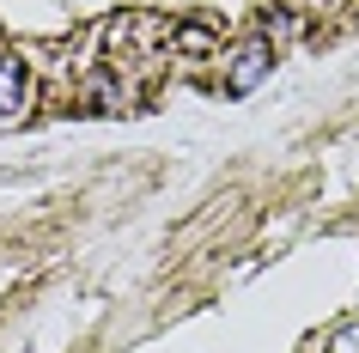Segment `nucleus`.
Wrapping results in <instances>:
<instances>
[{"instance_id": "1", "label": "nucleus", "mask_w": 359, "mask_h": 353, "mask_svg": "<svg viewBox=\"0 0 359 353\" xmlns=\"http://www.w3.org/2000/svg\"><path fill=\"white\" fill-rule=\"evenodd\" d=\"M268 67H274V49H268L262 37L244 43V49L231 55V67H226V92H231V98H250V92L268 79Z\"/></svg>"}, {"instance_id": "3", "label": "nucleus", "mask_w": 359, "mask_h": 353, "mask_svg": "<svg viewBox=\"0 0 359 353\" xmlns=\"http://www.w3.org/2000/svg\"><path fill=\"white\" fill-rule=\"evenodd\" d=\"M329 353H359V323H341V329L329 335Z\"/></svg>"}, {"instance_id": "2", "label": "nucleus", "mask_w": 359, "mask_h": 353, "mask_svg": "<svg viewBox=\"0 0 359 353\" xmlns=\"http://www.w3.org/2000/svg\"><path fill=\"white\" fill-rule=\"evenodd\" d=\"M25 104H31V74H25V61L0 55V122L25 116Z\"/></svg>"}]
</instances>
